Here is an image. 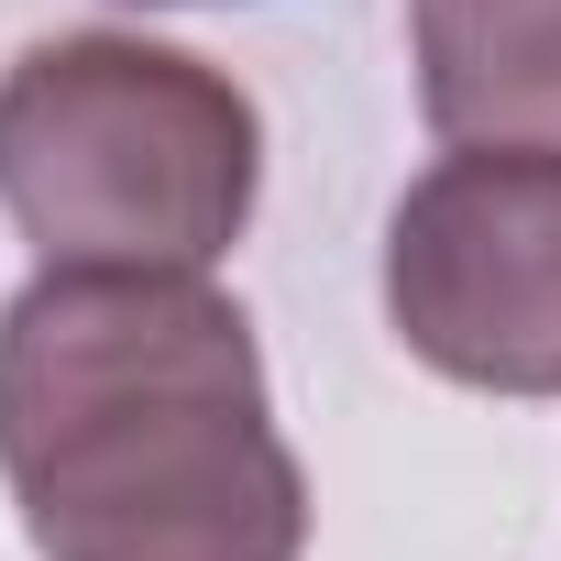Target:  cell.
Segmentation results:
<instances>
[{"instance_id": "1", "label": "cell", "mask_w": 561, "mask_h": 561, "mask_svg": "<svg viewBox=\"0 0 561 561\" xmlns=\"http://www.w3.org/2000/svg\"><path fill=\"white\" fill-rule=\"evenodd\" d=\"M0 484L34 561H298L309 473L198 275L45 264L0 309Z\"/></svg>"}, {"instance_id": "2", "label": "cell", "mask_w": 561, "mask_h": 561, "mask_svg": "<svg viewBox=\"0 0 561 561\" xmlns=\"http://www.w3.org/2000/svg\"><path fill=\"white\" fill-rule=\"evenodd\" d=\"M264 187L253 100L144 34H56L0 67V209L45 264L198 275Z\"/></svg>"}, {"instance_id": "3", "label": "cell", "mask_w": 561, "mask_h": 561, "mask_svg": "<svg viewBox=\"0 0 561 561\" xmlns=\"http://www.w3.org/2000/svg\"><path fill=\"white\" fill-rule=\"evenodd\" d=\"M397 342L484 397H561V154L462 144L386 220Z\"/></svg>"}, {"instance_id": "4", "label": "cell", "mask_w": 561, "mask_h": 561, "mask_svg": "<svg viewBox=\"0 0 561 561\" xmlns=\"http://www.w3.org/2000/svg\"><path fill=\"white\" fill-rule=\"evenodd\" d=\"M408 45L430 133L561 154V0H408Z\"/></svg>"}, {"instance_id": "5", "label": "cell", "mask_w": 561, "mask_h": 561, "mask_svg": "<svg viewBox=\"0 0 561 561\" xmlns=\"http://www.w3.org/2000/svg\"><path fill=\"white\" fill-rule=\"evenodd\" d=\"M144 12H154V0H144Z\"/></svg>"}]
</instances>
